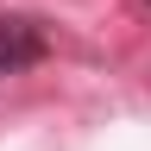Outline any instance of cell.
I'll return each instance as SVG.
<instances>
[{"instance_id":"1","label":"cell","mask_w":151,"mask_h":151,"mask_svg":"<svg viewBox=\"0 0 151 151\" xmlns=\"http://www.w3.org/2000/svg\"><path fill=\"white\" fill-rule=\"evenodd\" d=\"M44 57V32L32 19H0V76H19Z\"/></svg>"}]
</instances>
